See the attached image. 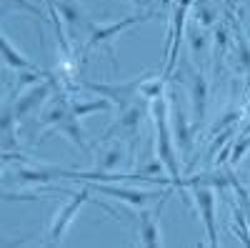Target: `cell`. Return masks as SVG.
I'll return each mask as SVG.
<instances>
[{
    "mask_svg": "<svg viewBox=\"0 0 250 248\" xmlns=\"http://www.w3.org/2000/svg\"><path fill=\"white\" fill-rule=\"evenodd\" d=\"M23 10V13H30L33 18H40V20H50V15H45L43 13V8H38V5H33L30 0H3V13H8V10Z\"/></svg>",
    "mask_w": 250,
    "mask_h": 248,
    "instance_id": "cell-18",
    "label": "cell"
},
{
    "mask_svg": "<svg viewBox=\"0 0 250 248\" xmlns=\"http://www.w3.org/2000/svg\"><path fill=\"white\" fill-rule=\"evenodd\" d=\"M193 201L198 205V211L203 216L205 223V233H208V246L218 248L220 238H218V225H215V193L210 185H193Z\"/></svg>",
    "mask_w": 250,
    "mask_h": 248,
    "instance_id": "cell-8",
    "label": "cell"
},
{
    "mask_svg": "<svg viewBox=\"0 0 250 248\" xmlns=\"http://www.w3.org/2000/svg\"><path fill=\"white\" fill-rule=\"evenodd\" d=\"M243 183H245V185H250V173H245V176H243Z\"/></svg>",
    "mask_w": 250,
    "mask_h": 248,
    "instance_id": "cell-22",
    "label": "cell"
},
{
    "mask_svg": "<svg viewBox=\"0 0 250 248\" xmlns=\"http://www.w3.org/2000/svg\"><path fill=\"white\" fill-rule=\"evenodd\" d=\"M58 10H60V15H62V20L73 28V30H78V28H83V30H93L95 28V23L88 18V13L83 10L80 5H75L73 0H60L58 3Z\"/></svg>",
    "mask_w": 250,
    "mask_h": 248,
    "instance_id": "cell-11",
    "label": "cell"
},
{
    "mask_svg": "<svg viewBox=\"0 0 250 248\" xmlns=\"http://www.w3.org/2000/svg\"><path fill=\"white\" fill-rule=\"evenodd\" d=\"M203 45H205V38L203 35H193V50L198 53V48L203 50Z\"/></svg>",
    "mask_w": 250,
    "mask_h": 248,
    "instance_id": "cell-21",
    "label": "cell"
},
{
    "mask_svg": "<svg viewBox=\"0 0 250 248\" xmlns=\"http://www.w3.org/2000/svg\"><path fill=\"white\" fill-rule=\"evenodd\" d=\"M90 188L98 191L100 196H110L115 201H123V203H128V205H138V208H145L150 201L165 196L168 191H143V188H125V185L120 183H90Z\"/></svg>",
    "mask_w": 250,
    "mask_h": 248,
    "instance_id": "cell-7",
    "label": "cell"
},
{
    "mask_svg": "<svg viewBox=\"0 0 250 248\" xmlns=\"http://www.w3.org/2000/svg\"><path fill=\"white\" fill-rule=\"evenodd\" d=\"M58 86V78H55V73L50 75V78H45V80H40V83H35V86L25 93V95H20L18 98V103L13 106V113H15V118L20 120V118H25L30 111H35L40 103H43L50 93H53V88Z\"/></svg>",
    "mask_w": 250,
    "mask_h": 248,
    "instance_id": "cell-10",
    "label": "cell"
},
{
    "mask_svg": "<svg viewBox=\"0 0 250 248\" xmlns=\"http://www.w3.org/2000/svg\"><path fill=\"white\" fill-rule=\"evenodd\" d=\"M150 73H145L140 78H133V80H125V83H80V88L83 90H90L95 95H103V98H108L110 103H115V106L120 111H125L128 106H133V103L143 100L140 98V86H143V80L148 78Z\"/></svg>",
    "mask_w": 250,
    "mask_h": 248,
    "instance_id": "cell-3",
    "label": "cell"
},
{
    "mask_svg": "<svg viewBox=\"0 0 250 248\" xmlns=\"http://www.w3.org/2000/svg\"><path fill=\"white\" fill-rule=\"evenodd\" d=\"M3 60L8 68H15V70H40V66H35L20 50H15V45L10 43V38L5 33H3Z\"/></svg>",
    "mask_w": 250,
    "mask_h": 248,
    "instance_id": "cell-15",
    "label": "cell"
},
{
    "mask_svg": "<svg viewBox=\"0 0 250 248\" xmlns=\"http://www.w3.org/2000/svg\"><path fill=\"white\" fill-rule=\"evenodd\" d=\"M170 191L160 198V203L155 205V211H143L138 218V236H140V246L143 248H160L163 246V233H160V223L158 216L163 213L165 203H168Z\"/></svg>",
    "mask_w": 250,
    "mask_h": 248,
    "instance_id": "cell-9",
    "label": "cell"
},
{
    "mask_svg": "<svg viewBox=\"0 0 250 248\" xmlns=\"http://www.w3.org/2000/svg\"><path fill=\"white\" fill-rule=\"evenodd\" d=\"M190 100H193V115L200 123L205 118V106H208V83L203 73H193L190 78Z\"/></svg>",
    "mask_w": 250,
    "mask_h": 248,
    "instance_id": "cell-12",
    "label": "cell"
},
{
    "mask_svg": "<svg viewBox=\"0 0 250 248\" xmlns=\"http://www.w3.org/2000/svg\"><path fill=\"white\" fill-rule=\"evenodd\" d=\"M238 118H243V115H240V111H230V113H228V118L218 120L215 126H213V133H215V131H220V128H225L228 123H233V120H238Z\"/></svg>",
    "mask_w": 250,
    "mask_h": 248,
    "instance_id": "cell-20",
    "label": "cell"
},
{
    "mask_svg": "<svg viewBox=\"0 0 250 248\" xmlns=\"http://www.w3.org/2000/svg\"><path fill=\"white\" fill-rule=\"evenodd\" d=\"M150 115H153V126H155V156L163 163V168L168 171V176L173 178V188H180V165H178V156L173 148V126H170V111H168V100L165 95L150 100Z\"/></svg>",
    "mask_w": 250,
    "mask_h": 248,
    "instance_id": "cell-1",
    "label": "cell"
},
{
    "mask_svg": "<svg viewBox=\"0 0 250 248\" xmlns=\"http://www.w3.org/2000/svg\"><path fill=\"white\" fill-rule=\"evenodd\" d=\"M90 201H93V188H90V183H88L85 188L75 191L73 198H70V201L55 213V218H53V223H50V231H48L45 243H48V246H60L62 241H65V233H68V228H70V223L75 221V216L80 213L83 205L90 203Z\"/></svg>",
    "mask_w": 250,
    "mask_h": 248,
    "instance_id": "cell-4",
    "label": "cell"
},
{
    "mask_svg": "<svg viewBox=\"0 0 250 248\" xmlns=\"http://www.w3.org/2000/svg\"><path fill=\"white\" fill-rule=\"evenodd\" d=\"M170 126H173L175 143H178V148L183 151V156H190V148H193V135H190V126H188V118H185V113H183V111L173 113Z\"/></svg>",
    "mask_w": 250,
    "mask_h": 248,
    "instance_id": "cell-14",
    "label": "cell"
},
{
    "mask_svg": "<svg viewBox=\"0 0 250 248\" xmlns=\"http://www.w3.org/2000/svg\"><path fill=\"white\" fill-rule=\"evenodd\" d=\"M190 10V0H178L173 15H170V38H168V50H165V68H163V78L168 80L175 70L178 63V53H180V40H183V28H185V18Z\"/></svg>",
    "mask_w": 250,
    "mask_h": 248,
    "instance_id": "cell-6",
    "label": "cell"
},
{
    "mask_svg": "<svg viewBox=\"0 0 250 248\" xmlns=\"http://www.w3.org/2000/svg\"><path fill=\"white\" fill-rule=\"evenodd\" d=\"M250 151V135L248 133H240V138L233 143V153H230V165H238Z\"/></svg>",
    "mask_w": 250,
    "mask_h": 248,
    "instance_id": "cell-19",
    "label": "cell"
},
{
    "mask_svg": "<svg viewBox=\"0 0 250 248\" xmlns=\"http://www.w3.org/2000/svg\"><path fill=\"white\" fill-rule=\"evenodd\" d=\"M70 106H73V113H75L78 118H85V115H90V113L110 111V100L100 95L98 100H88V103H75V100H70Z\"/></svg>",
    "mask_w": 250,
    "mask_h": 248,
    "instance_id": "cell-17",
    "label": "cell"
},
{
    "mask_svg": "<svg viewBox=\"0 0 250 248\" xmlns=\"http://www.w3.org/2000/svg\"><path fill=\"white\" fill-rule=\"evenodd\" d=\"M45 133L50 131H60L62 135H68L80 151L88 153V140H85V131L80 128V118L73 113V106H70V98L65 95H58L53 98V103L45 108L43 113V120H40Z\"/></svg>",
    "mask_w": 250,
    "mask_h": 248,
    "instance_id": "cell-2",
    "label": "cell"
},
{
    "mask_svg": "<svg viewBox=\"0 0 250 248\" xmlns=\"http://www.w3.org/2000/svg\"><path fill=\"white\" fill-rule=\"evenodd\" d=\"M123 160H125L123 143H108V146L100 151V156H98V171L115 173V168H120Z\"/></svg>",
    "mask_w": 250,
    "mask_h": 248,
    "instance_id": "cell-13",
    "label": "cell"
},
{
    "mask_svg": "<svg viewBox=\"0 0 250 248\" xmlns=\"http://www.w3.org/2000/svg\"><path fill=\"white\" fill-rule=\"evenodd\" d=\"M158 18V10H148V13H138V15H128L123 18L120 23H110V25H95L90 33H88V40L85 45H83V58H85L90 50L100 48V45H108L110 40H115L118 35H123L125 30H130L140 23H148V20Z\"/></svg>",
    "mask_w": 250,
    "mask_h": 248,
    "instance_id": "cell-5",
    "label": "cell"
},
{
    "mask_svg": "<svg viewBox=\"0 0 250 248\" xmlns=\"http://www.w3.org/2000/svg\"><path fill=\"white\" fill-rule=\"evenodd\" d=\"M143 103L138 100V103H133V106H128L125 111H120V118H118V123L113 126V131H130V133H135L138 131V126H140V120H143Z\"/></svg>",
    "mask_w": 250,
    "mask_h": 248,
    "instance_id": "cell-16",
    "label": "cell"
}]
</instances>
